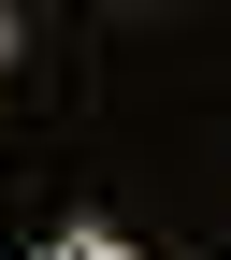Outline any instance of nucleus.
I'll return each mask as SVG.
<instances>
[{
	"label": "nucleus",
	"mask_w": 231,
	"mask_h": 260,
	"mask_svg": "<svg viewBox=\"0 0 231 260\" xmlns=\"http://www.w3.org/2000/svg\"><path fill=\"white\" fill-rule=\"evenodd\" d=\"M0 58H15V15H0Z\"/></svg>",
	"instance_id": "2"
},
{
	"label": "nucleus",
	"mask_w": 231,
	"mask_h": 260,
	"mask_svg": "<svg viewBox=\"0 0 231 260\" xmlns=\"http://www.w3.org/2000/svg\"><path fill=\"white\" fill-rule=\"evenodd\" d=\"M44 260H130V246H116V232H58Z\"/></svg>",
	"instance_id": "1"
}]
</instances>
